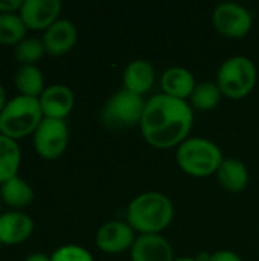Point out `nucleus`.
Returning a JSON list of instances; mask_svg holds the SVG:
<instances>
[{"mask_svg": "<svg viewBox=\"0 0 259 261\" xmlns=\"http://www.w3.org/2000/svg\"><path fill=\"white\" fill-rule=\"evenodd\" d=\"M23 0H0V12H15L20 11Z\"/></svg>", "mask_w": 259, "mask_h": 261, "instance_id": "26", "label": "nucleus"}, {"mask_svg": "<svg viewBox=\"0 0 259 261\" xmlns=\"http://www.w3.org/2000/svg\"><path fill=\"white\" fill-rule=\"evenodd\" d=\"M6 93H5V89H3V86L0 84V113H2V110H3V107H5V104H6Z\"/></svg>", "mask_w": 259, "mask_h": 261, "instance_id": "28", "label": "nucleus"}, {"mask_svg": "<svg viewBox=\"0 0 259 261\" xmlns=\"http://www.w3.org/2000/svg\"><path fill=\"white\" fill-rule=\"evenodd\" d=\"M256 80L258 72L255 63L244 55H235L221 64L217 75V86L227 98L240 99L253 90Z\"/></svg>", "mask_w": 259, "mask_h": 261, "instance_id": "5", "label": "nucleus"}, {"mask_svg": "<svg viewBox=\"0 0 259 261\" xmlns=\"http://www.w3.org/2000/svg\"><path fill=\"white\" fill-rule=\"evenodd\" d=\"M0 210H2V196H0Z\"/></svg>", "mask_w": 259, "mask_h": 261, "instance_id": "30", "label": "nucleus"}, {"mask_svg": "<svg viewBox=\"0 0 259 261\" xmlns=\"http://www.w3.org/2000/svg\"><path fill=\"white\" fill-rule=\"evenodd\" d=\"M208 261H243V260H241V257H240L238 254H235V252H232V251H218V252L212 254Z\"/></svg>", "mask_w": 259, "mask_h": 261, "instance_id": "25", "label": "nucleus"}, {"mask_svg": "<svg viewBox=\"0 0 259 261\" xmlns=\"http://www.w3.org/2000/svg\"><path fill=\"white\" fill-rule=\"evenodd\" d=\"M50 258L52 261H93L90 252L78 245H64L58 248Z\"/></svg>", "mask_w": 259, "mask_h": 261, "instance_id": "24", "label": "nucleus"}, {"mask_svg": "<svg viewBox=\"0 0 259 261\" xmlns=\"http://www.w3.org/2000/svg\"><path fill=\"white\" fill-rule=\"evenodd\" d=\"M34 220L29 214L12 210L0 214V245H18L31 237Z\"/></svg>", "mask_w": 259, "mask_h": 261, "instance_id": "12", "label": "nucleus"}, {"mask_svg": "<svg viewBox=\"0 0 259 261\" xmlns=\"http://www.w3.org/2000/svg\"><path fill=\"white\" fill-rule=\"evenodd\" d=\"M145 106L147 101H143L142 95L121 89L105 102L101 112V119L104 125L111 130L130 128L140 124Z\"/></svg>", "mask_w": 259, "mask_h": 261, "instance_id": "6", "label": "nucleus"}, {"mask_svg": "<svg viewBox=\"0 0 259 261\" xmlns=\"http://www.w3.org/2000/svg\"><path fill=\"white\" fill-rule=\"evenodd\" d=\"M76 37L78 31L75 24L67 18H58L47 29H44L41 40L47 54L63 55L75 46Z\"/></svg>", "mask_w": 259, "mask_h": 261, "instance_id": "14", "label": "nucleus"}, {"mask_svg": "<svg viewBox=\"0 0 259 261\" xmlns=\"http://www.w3.org/2000/svg\"><path fill=\"white\" fill-rule=\"evenodd\" d=\"M14 83L20 95L38 98L44 90V76L35 64H21L15 70Z\"/></svg>", "mask_w": 259, "mask_h": 261, "instance_id": "19", "label": "nucleus"}, {"mask_svg": "<svg viewBox=\"0 0 259 261\" xmlns=\"http://www.w3.org/2000/svg\"><path fill=\"white\" fill-rule=\"evenodd\" d=\"M195 78L194 75L180 66L169 67L162 75V87L166 95H171L174 98L185 99L186 96H191L195 89Z\"/></svg>", "mask_w": 259, "mask_h": 261, "instance_id": "16", "label": "nucleus"}, {"mask_svg": "<svg viewBox=\"0 0 259 261\" xmlns=\"http://www.w3.org/2000/svg\"><path fill=\"white\" fill-rule=\"evenodd\" d=\"M174 261H197V260H194V258H179V260H174Z\"/></svg>", "mask_w": 259, "mask_h": 261, "instance_id": "29", "label": "nucleus"}, {"mask_svg": "<svg viewBox=\"0 0 259 261\" xmlns=\"http://www.w3.org/2000/svg\"><path fill=\"white\" fill-rule=\"evenodd\" d=\"M21 162V151L15 139L0 133V184L17 176Z\"/></svg>", "mask_w": 259, "mask_h": 261, "instance_id": "20", "label": "nucleus"}, {"mask_svg": "<svg viewBox=\"0 0 259 261\" xmlns=\"http://www.w3.org/2000/svg\"><path fill=\"white\" fill-rule=\"evenodd\" d=\"M131 261H174V251L165 237L140 234L131 246Z\"/></svg>", "mask_w": 259, "mask_h": 261, "instance_id": "13", "label": "nucleus"}, {"mask_svg": "<svg viewBox=\"0 0 259 261\" xmlns=\"http://www.w3.org/2000/svg\"><path fill=\"white\" fill-rule=\"evenodd\" d=\"M46 52L43 40L37 37H24L20 43L15 44L14 55L21 64H35L43 54Z\"/></svg>", "mask_w": 259, "mask_h": 261, "instance_id": "23", "label": "nucleus"}, {"mask_svg": "<svg viewBox=\"0 0 259 261\" xmlns=\"http://www.w3.org/2000/svg\"><path fill=\"white\" fill-rule=\"evenodd\" d=\"M0 196L2 202H5L8 206L20 210L32 202L34 190L24 179H21L20 176H14L9 180L0 184Z\"/></svg>", "mask_w": 259, "mask_h": 261, "instance_id": "17", "label": "nucleus"}, {"mask_svg": "<svg viewBox=\"0 0 259 261\" xmlns=\"http://www.w3.org/2000/svg\"><path fill=\"white\" fill-rule=\"evenodd\" d=\"M221 95L223 93H221L220 87L217 86V83L202 81L195 86V89L191 95V102L198 110H211L220 102Z\"/></svg>", "mask_w": 259, "mask_h": 261, "instance_id": "22", "label": "nucleus"}, {"mask_svg": "<svg viewBox=\"0 0 259 261\" xmlns=\"http://www.w3.org/2000/svg\"><path fill=\"white\" fill-rule=\"evenodd\" d=\"M43 118L38 98L17 95L6 101L0 113V133L11 139L24 138L37 130Z\"/></svg>", "mask_w": 259, "mask_h": 261, "instance_id": "3", "label": "nucleus"}, {"mask_svg": "<svg viewBox=\"0 0 259 261\" xmlns=\"http://www.w3.org/2000/svg\"><path fill=\"white\" fill-rule=\"evenodd\" d=\"M134 229L124 222L111 220L104 223L96 232V245L101 251L118 254L133 246Z\"/></svg>", "mask_w": 259, "mask_h": 261, "instance_id": "9", "label": "nucleus"}, {"mask_svg": "<svg viewBox=\"0 0 259 261\" xmlns=\"http://www.w3.org/2000/svg\"><path fill=\"white\" fill-rule=\"evenodd\" d=\"M24 261H52L50 255H46L43 252H34V254H29Z\"/></svg>", "mask_w": 259, "mask_h": 261, "instance_id": "27", "label": "nucleus"}, {"mask_svg": "<svg viewBox=\"0 0 259 261\" xmlns=\"http://www.w3.org/2000/svg\"><path fill=\"white\" fill-rule=\"evenodd\" d=\"M174 219L171 199L157 191L142 193L131 200L127 210L128 225L142 234H157Z\"/></svg>", "mask_w": 259, "mask_h": 261, "instance_id": "2", "label": "nucleus"}, {"mask_svg": "<svg viewBox=\"0 0 259 261\" xmlns=\"http://www.w3.org/2000/svg\"><path fill=\"white\" fill-rule=\"evenodd\" d=\"M60 12V0H23L20 8V17L27 29H47L58 20Z\"/></svg>", "mask_w": 259, "mask_h": 261, "instance_id": "10", "label": "nucleus"}, {"mask_svg": "<svg viewBox=\"0 0 259 261\" xmlns=\"http://www.w3.org/2000/svg\"><path fill=\"white\" fill-rule=\"evenodd\" d=\"M26 24L20 14L0 12V44H17L26 37Z\"/></svg>", "mask_w": 259, "mask_h": 261, "instance_id": "21", "label": "nucleus"}, {"mask_svg": "<svg viewBox=\"0 0 259 261\" xmlns=\"http://www.w3.org/2000/svg\"><path fill=\"white\" fill-rule=\"evenodd\" d=\"M253 18L247 8L234 2H223L214 9V24L226 37L240 38L252 28Z\"/></svg>", "mask_w": 259, "mask_h": 261, "instance_id": "8", "label": "nucleus"}, {"mask_svg": "<svg viewBox=\"0 0 259 261\" xmlns=\"http://www.w3.org/2000/svg\"><path fill=\"white\" fill-rule=\"evenodd\" d=\"M192 109L185 99L160 93L147 101L140 130L150 145L171 148L185 141L192 127Z\"/></svg>", "mask_w": 259, "mask_h": 261, "instance_id": "1", "label": "nucleus"}, {"mask_svg": "<svg viewBox=\"0 0 259 261\" xmlns=\"http://www.w3.org/2000/svg\"><path fill=\"white\" fill-rule=\"evenodd\" d=\"M69 142V128L64 119L43 118L34 132L35 151L44 159L60 158Z\"/></svg>", "mask_w": 259, "mask_h": 261, "instance_id": "7", "label": "nucleus"}, {"mask_svg": "<svg viewBox=\"0 0 259 261\" xmlns=\"http://www.w3.org/2000/svg\"><path fill=\"white\" fill-rule=\"evenodd\" d=\"M38 102L44 118L64 119L75 104L73 92L64 84H52L44 87L38 96Z\"/></svg>", "mask_w": 259, "mask_h": 261, "instance_id": "11", "label": "nucleus"}, {"mask_svg": "<svg viewBox=\"0 0 259 261\" xmlns=\"http://www.w3.org/2000/svg\"><path fill=\"white\" fill-rule=\"evenodd\" d=\"M179 167L191 176L205 177L218 171L223 159L221 150L209 139L189 138L185 139L176 153Z\"/></svg>", "mask_w": 259, "mask_h": 261, "instance_id": "4", "label": "nucleus"}, {"mask_svg": "<svg viewBox=\"0 0 259 261\" xmlns=\"http://www.w3.org/2000/svg\"><path fill=\"white\" fill-rule=\"evenodd\" d=\"M217 177L224 188L231 191H241L249 182V171L240 159L229 158L221 162L217 171Z\"/></svg>", "mask_w": 259, "mask_h": 261, "instance_id": "18", "label": "nucleus"}, {"mask_svg": "<svg viewBox=\"0 0 259 261\" xmlns=\"http://www.w3.org/2000/svg\"><path fill=\"white\" fill-rule=\"evenodd\" d=\"M122 81L124 89L137 95H143L154 83V69L145 60H134L125 67Z\"/></svg>", "mask_w": 259, "mask_h": 261, "instance_id": "15", "label": "nucleus"}]
</instances>
